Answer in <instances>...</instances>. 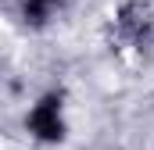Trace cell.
Instances as JSON below:
<instances>
[{
	"label": "cell",
	"instance_id": "obj_1",
	"mask_svg": "<svg viewBox=\"0 0 154 150\" xmlns=\"http://www.w3.org/2000/svg\"><path fill=\"white\" fill-rule=\"evenodd\" d=\"M25 129L43 140V143H57L65 136V114H61V93H47L32 111L25 114Z\"/></svg>",
	"mask_w": 154,
	"mask_h": 150
},
{
	"label": "cell",
	"instance_id": "obj_3",
	"mask_svg": "<svg viewBox=\"0 0 154 150\" xmlns=\"http://www.w3.org/2000/svg\"><path fill=\"white\" fill-rule=\"evenodd\" d=\"M22 4V18L29 25H47L50 18H57V11L65 7V0H18Z\"/></svg>",
	"mask_w": 154,
	"mask_h": 150
},
{
	"label": "cell",
	"instance_id": "obj_2",
	"mask_svg": "<svg viewBox=\"0 0 154 150\" xmlns=\"http://www.w3.org/2000/svg\"><path fill=\"white\" fill-rule=\"evenodd\" d=\"M118 29H122V36L133 39V43L147 39V36L154 32V7H151V4H143V0L125 4V7L118 11Z\"/></svg>",
	"mask_w": 154,
	"mask_h": 150
}]
</instances>
